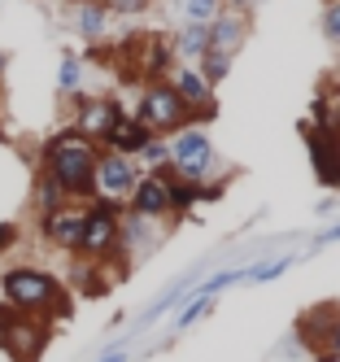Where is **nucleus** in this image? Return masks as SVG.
<instances>
[{
	"label": "nucleus",
	"instance_id": "1",
	"mask_svg": "<svg viewBox=\"0 0 340 362\" xmlns=\"http://www.w3.org/2000/svg\"><path fill=\"white\" fill-rule=\"evenodd\" d=\"M96 158H100V144L88 140L83 132H74V127H61V132H52L40 144V170L48 179H57L70 201H92L96 197V188H92Z\"/></svg>",
	"mask_w": 340,
	"mask_h": 362
},
{
	"label": "nucleus",
	"instance_id": "2",
	"mask_svg": "<svg viewBox=\"0 0 340 362\" xmlns=\"http://www.w3.org/2000/svg\"><path fill=\"white\" fill-rule=\"evenodd\" d=\"M0 301L13 305L18 315H35V319H66L70 315V288L44 267H9L0 271Z\"/></svg>",
	"mask_w": 340,
	"mask_h": 362
},
{
	"label": "nucleus",
	"instance_id": "3",
	"mask_svg": "<svg viewBox=\"0 0 340 362\" xmlns=\"http://www.w3.org/2000/svg\"><path fill=\"white\" fill-rule=\"evenodd\" d=\"M166 148H170V170L179 179H192V184H205L223 170V158H218V144L209 140L205 127L188 122L179 127L175 136H166Z\"/></svg>",
	"mask_w": 340,
	"mask_h": 362
},
{
	"label": "nucleus",
	"instance_id": "4",
	"mask_svg": "<svg viewBox=\"0 0 340 362\" xmlns=\"http://www.w3.org/2000/svg\"><path fill=\"white\" fill-rule=\"evenodd\" d=\"M118 218H122L118 201L92 197L83 205V240H78L74 257H83V262H110L118 253Z\"/></svg>",
	"mask_w": 340,
	"mask_h": 362
},
{
	"label": "nucleus",
	"instance_id": "5",
	"mask_svg": "<svg viewBox=\"0 0 340 362\" xmlns=\"http://www.w3.org/2000/svg\"><path fill=\"white\" fill-rule=\"evenodd\" d=\"M131 114H136L153 136H162V140L175 136L179 127H188V122H192L188 105H183V100L175 96V88H170L166 79H148V83L140 88V100H136V110H131Z\"/></svg>",
	"mask_w": 340,
	"mask_h": 362
},
{
	"label": "nucleus",
	"instance_id": "6",
	"mask_svg": "<svg viewBox=\"0 0 340 362\" xmlns=\"http://www.w3.org/2000/svg\"><path fill=\"white\" fill-rule=\"evenodd\" d=\"M166 83L175 88V96L183 100V105H188V114H192L197 127H209V122L218 118V88H209L205 74H201L197 66L179 62V66L166 74Z\"/></svg>",
	"mask_w": 340,
	"mask_h": 362
},
{
	"label": "nucleus",
	"instance_id": "7",
	"mask_svg": "<svg viewBox=\"0 0 340 362\" xmlns=\"http://www.w3.org/2000/svg\"><path fill=\"white\" fill-rule=\"evenodd\" d=\"M140 175H144V170H140L136 158H122V153H105V148H100L96 170H92V188H96V197H105V201L127 205L131 188L140 184Z\"/></svg>",
	"mask_w": 340,
	"mask_h": 362
},
{
	"label": "nucleus",
	"instance_id": "8",
	"mask_svg": "<svg viewBox=\"0 0 340 362\" xmlns=\"http://www.w3.org/2000/svg\"><path fill=\"white\" fill-rule=\"evenodd\" d=\"M70 105H74L70 127H74V132H83L88 140H96V144H100L105 132H110V127L127 114V105H122L118 96H88V92H78Z\"/></svg>",
	"mask_w": 340,
	"mask_h": 362
},
{
	"label": "nucleus",
	"instance_id": "9",
	"mask_svg": "<svg viewBox=\"0 0 340 362\" xmlns=\"http://www.w3.org/2000/svg\"><path fill=\"white\" fill-rule=\"evenodd\" d=\"M83 205L88 201H66L61 210L40 214V236H44V245H52L57 253L74 257L78 253V240H83Z\"/></svg>",
	"mask_w": 340,
	"mask_h": 362
},
{
	"label": "nucleus",
	"instance_id": "10",
	"mask_svg": "<svg viewBox=\"0 0 340 362\" xmlns=\"http://www.w3.org/2000/svg\"><path fill=\"white\" fill-rule=\"evenodd\" d=\"M48 336H52V323H48V319L18 315L13 327H9V341H5V349H0V354H9L13 362H40Z\"/></svg>",
	"mask_w": 340,
	"mask_h": 362
},
{
	"label": "nucleus",
	"instance_id": "11",
	"mask_svg": "<svg viewBox=\"0 0 340 362\" xmlns=\"http://www.w3.org/2000/svg\"><path fill=\"white\" fill-rule=\"evenodd\" d=\"M127 210L131 214H144V218H170V188H166V175L162 170H144L140 184L131 188L127 197Z\"/></svg>",
	"mask_w": 340,
	"mask_h": 362
},
{
	"label": "nucleus",
	"instance_id": "12",
	"mask_svg": "<svg viewBox=\"0 0 340 362\" xmlns=\"http://www.w3.org/2000/svg\"><path fill=\"white\" fill-rule=\"evenodd\" d=\"M249 35H253V13L223 9L214 22H209V48H214V53L235 57V53H240V48L249 44Z\"/></svg>",
	"mask_w": 340,
	"mask_h": 362
},
{
	"label": "nucleus",
	"instance_id": "13",
	"mask_svg": "<svg viewBox=\"0 0 340 362\" xmlns=\"http://www.w3.org/2000/svg\"><path fill=\"white\" fill-rule=\"evenodd\" d=\"M157 240H162V231H157V218L131 214L127 205H122V218H118V253H122V257H144Z\"/></svg>",
	"mask_w": 340,
	"mask_h": 362
},
{
	"label": "nucleus",
	"instance_id": "14",
	"mask_svg": "<svg viewBox=\"0 0 340 362\" xmlns=\"http://www.w3.org/2000/svg\"><path fill=\"white\" fill-rule=\"evenodd\" d=\"M148 140H153V132H148V127L127 110V114L110 127V132H105L100 148H105V153H122V158H140V148H144Z\"/></svg>",
	"mask_w": 340,
	"mask_h": 362
},
{
	"label": "nucleus",
	"instance_id": "15",
	"mask_svg": "<svg viewBox=\"0 0 340 362\" xmlns=\"http://www.w3.org/2000/svg\"><path fill=\"white\" fill-rule=\"evenodd\" d=\"M70 27H74L78 40L100 44L105 35H110L114 18H110V9H105V0H74L70 5Z\"/></svg>",
	"mask_w": 340,
	"mask_h": 362
},
{
	"label": "nucleus",
	"instance_id": "16",
	"mask_svg": "<svg viewBox=\"0 0 340 362\" xmlns=\"http://www.w3.org/2000/svg\"><path fill=\"white\" fill-rule=\"evenodd\" d=\"M305 144H310V162H314L319 184H323V188H340V158H336V140H332V132L305 127Z\"/></svg>",
	"mask_w": 340,
	"mask_h": 362
},
{
	"label": "nucleus",
	"instance_id": "17",
	"mask_svg": "<svg viewBox=\"0 0 340 362\" xmlns=\"http://www.w3.org/2000/svg\"><path fill=\"white\" fill-rule=\"evenodd\" d=\"M136 40V35H131ZM140 48V79H166V74L179 66L175 48H170V35H148V40H136Z\"/></svg>",
	"mask_w": 340,
	"mask_h": 362
},
{
	"label": "nucleus",
	"instance_id": "18",
	"mask_svg": "<svg viewBox=\"0 0 340 362\" xmlns=\"http://www.w3.org/2000/svg\"><path fill=\"white\" fill-rule=\"evenodd\" d=\"M83 83H88V62H83V53L61 48V57H57V96L74 100L78 92H83Z\"/></svg>",
	"mask_w": 340,
	"mask_h": 362
},
{
	"label": "nucleus",
	"instance_id": "19",
	"mask_svg": "<svg viewBox=\"0 0 340 362\" xmlns=\"http://www.w3.org/2000/svg\"><path fill=\"white\" fill-rule=\"evenodd\" d=\"M170 48H175V57H179V62L197 66V62L205 57V48H209V27H192V22H179L175 35H170Z\"/></svg>",
	"mask_w": 340,
	"mask_h": 362
},
{
	"label": "nucleus",
	"instance_id": "20",
	"mask_svg": "<svg viewBox=\"0 0 340 362\" xmlns=\"http://www.w3.org/2000/svg\"><path fill=\"white\" fill-rule=\"evenodd\" d=\"M162 175H166V188H170V218L192 214L197 205H201V184H192V179H179L170 166H166Z\"/></svg>",
	"mask_w": 340,
	"mask_h": 362
},
{
	"label": "nucleus",
	"instance_id": "21",
	"mask_svg": "<svg viewBox=\"0 0 340 362\" xmlns=\"http://www.w3.org/2000/svg\"><path fill=\"white\" fill-rule=\"evenodd\" d=\"M214 301H218V297H201V293H192V288H188V297L179 301V315H175V323H170V336L192 332L205 315H214Z\"/></svg>",
	"mask_w": 340,
	"mask_h": 362
},
{
	"label": "nucleus",
	"instance_id": "22",
	"mask_svg": "<svg viewBox=\"0 0 340 362\" xmlns=\"http://www.w3.org/2000/svg\"><path fill=\"white\" fill-rule=\"evenodd\" d=\"M70 197L61 192V184L57 179H48L44 170L35 175V184H31V205H35V214H48V210H61Z\"/></svg>",
	"mask_w": 340,
	"mask_h": 362
},
{
	"label": "nucleus",
	"instance_id": "23",
	"mask_svg": "<svg viewBox=\"0 0 340 362\" xmlns=\"http://www.w3.org/2000/svg\"><path fill=\"white\" fill-rule=\"evenodd\" d=\"M179 22H192V27H209L223 13V0H175Z\"/></svg>",
	"mask_w": 340,
	"mask_h": 362
},
{
	"label": "nucleus",
	"instance_id": "24",
	"mask_svg": "<svg viewBox=\"0 0 340 362\" xmlns=\"http://www.w3.org/2000/svg\"><path fill=\"white\" fill-rule=\"evenodd\" d=\"M293 262H297V253H275V257H257V262L249 267V275H245V279H249V284H275V279H279V275H283L288 267H293Z\"/></svg>",
	"mask_w": 340,
	"mask_h": 362
},
{
	"label": "nucleus",
	"instance_id": "25",
	"mask_svg": "<svg viewBox=\"0 0 340 362\" xmlns=\"http://www.w3.org/2000/svg\"><path fill=\"white\" fill-rule=\"evenodd\" d=\"M231 66H235V57L214 53V48H205V57L197 62V70L205 74V83H209V88H223V83L231 79Z\"/></svg>",
	"mask_w": 340,
	"mask_h": 362
},
{
	"label": "nucleus",
	"instance_id": "26",
	"mask_svg": "<svg viewBox=\"0 0 340 362\" xmlns=\"http://www.w3.org/2000/svg\"><path fill=\"white\" fill-rule=\"evenodd\" d=\"M245 275H249V267H227V271H214L209 279L192 284V293H201V297H218L223 288H235V284H245Z\"/></svg>",
	"mask_w": 340,
	"mask_h": 362
},
{
	"label": "nucleus",
	"instance_id": "27",
	"mask_svg": "<svg viewBox=\"0 0 340 362\" xmlns=\"http://www.w3.org/2000/svg\"><path fill=\"white\" fill-rule=\"evenodd\" d=\"M183 297H188V279H179V284H170V288H166L162 297H157V301H153V305L144 310V319H140V327H148V323H157V319H162V315H166V310H170V305H179Z\"/></svg>",
	"mask_w": 340,
	"mask_h": 362
},
{
	"label": "nucleus",
	"instance_id": "28",
	"mask_svg": "<svg viewBox=\"0 0 340 362\" xmlns=\"http://www.w3.org/2000/svg\"><path fill=\"white\" fill-rule=\"evenodd\" d=\"M136 162H140V170H166V166H170V148H166V140H162V136H153V140L140 148V158H136Z\"/></svg>",
	"mask_w": 340,
	"mask_h": 362
},
{
	"label": "nucleus",
	"instance_id": "29",
	"mask_svg": "<svg viewBox=\"0 0 340 362\" xmlns=\"http://www.w3.org/2000/svg\"><path fill=\"white\" fill-rule=\"evenodd\" d=\"M319 31L327 44L340 48V0H323V13H319Z\"/></svg>",
	"mask_w": 340,
	"mask_h": 362
},
{
	"label": "nucleus",
	"instance_id": "30",
	"mask_svg": "<svg viewBox=\"0 0 340 362\" xmlns=\"http://www.w3.org/2000/svg\"><path fill=\"white\" fill-rule=\"evenodd\" d=\"M105 9H110V18H140L148 0H105Z\"/></svg>",
	"mask_w": 340,
	"mask_h": 362
},
{
	"label": "nucleus",
	"instance_id": "31",
	"mask_svg": "<svg viewBox=\"0 0 340 362\" xmlns=\"http://www.w3.org/2000/svg\"><path fill=\"white\" fill-rule=\"evenodd\" d=\"M13 319H18V310L0 301V349H5V341H9V327H13Z\"/></svg>",
	"mask_w": 340,
	"mask_h": 362
},
{
	"label": "nucleus",
	"instance_id": "32",
	"mask_svg": "<svg viewBox=\"0 0 340 362\" xmlns=\"http://www.w3.org/2000/svg\"><path fill=\"white\" fill-rule=\"evenodd\" d=\"M323 245H340V223H332V227H323L319 236H314V249H323Z\"/></svg>",
	"mask_w": 340,
	"mask_h": 362
},
{
	"label": "nucleus",
	"instance_id": "33",
	"mask_svg": "<svg viewBox=\"0 0 340 362\" xmlns=\"http://www.w3.org/2000/svg\"><path fill=\"white\" fill-rule=\"evenodd\" d=\"M13 240H18V223H0V253L13 249Z\"/></svg>",
	"mask_w": 340,
	"mask_h": 362
},
{
	"label": "nucleus",
	"instance_id": "34",
	"mask_svg": "<svg viewBox=\"0 0 340 362\" xmlns=\"http://www.w3.org/2000/svg\"><path fill=\"white\" fill-rule=\"evenodd\" d=\"M92 362H131V354L122 349V345H114V349H105L100 358H92Z\"/></svg>",
	"mask_w": 340,
	"mask_h": 362
},
{
	"label": "nucleus",
	"instance_id": "35",
	"mask_svg": "<svg viewBox=\"0 0 340 362\" xmlns=\"http://www.w3.org/2000/svg\"><path fill=\"white\" fill-rule=\"evenodd\" d=\"M262 0H223V9H235V13H253Z\"/></svg>",
	"mask_w": 340,
	"mask_h": 362
},
{
	"label": "nucleus",
	"instance_id": "36",
	"mask_svg": "<svg viewBox=\"0 0 340 362\" xmlns=\"http://www.w3.org/2000/svg\"><path fill=\"white\" fill-rule=\"evenodd\" d=\"M314 362H340L336 354H314Z\"/></svg>",
	"mask_w": 340,
	"mask_h": 362
},
{
	"label": "nucleus",
	"instance_id": "37",
	"mask_svg": "<svg viewBox=\"0 0 340 362\" xmlns=\"http://www.w3.org/2000/svg\"><path fill=\"white\" fill-rule=\"evenodd\" d=\"M332 140H336V158H340V127H336V132H332Z\"/></svg>",
	"mask_w": 340,
	"mask_h": 362
},
{
	"label": "nucleus",
	"instance_id": "38",
	"mask_svg": "<svg viewBox=\"0 0 340 362\" xmlns=\"http://www.w3.org/2000/svg\"><path fill=\"white\" fill-rule=\"evenodd\" d=\"M5 66H9V57H5V53H0V79H5Z\"/></svg>",
	"mask_w": 340,
	"mask_h": 362
},
{
	"label": "nucleus",
	"instance_id": "39",
	"mask_svg": "<svg viewBox=\"0 0 340 362\" xmlns=\"http://www.w3.org/2000/svg\"><path fill=\"white\" fill-rule=\"evenodd\" d=\"M70 5H74V0H70Z\"/></svg>",
	"mask_w": 340,
	"mask_h": 362
}]
</instances>
